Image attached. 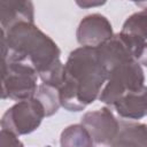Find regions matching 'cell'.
Returning a JSON list of instances; mask_svg holds the SVG:
<instances>
[{
	"label": "cell",
	"mask_w": 147,
	"mask_h": 147,
	"mask_svg": "<svg viewBox=\"0 0 147 147\" xmlns=\"http://www.w3.org/2000/svg\"><path fill=\"white\" fill-rule=\"evenodd\" d=\"M2 60L31 64L42 83L59 87L63 79L64 64L55 41L33 22L21 21L2 30Z\"/></svg>",
	"instance_id": "cell-1"
},
{
	"label": "cell",
	"mask_w": 147,
	"mask_h": 147,
	"mask_svg": "<svg viewBox=\"0 0 147 147\" xmlns=\"http://www.w3.org/2000/svg\"><path fill=\"white\" fill-rule=\"evenodd\" d=\"M46 116L42 103L36 98L18 101L2 115L0 121L1 129L14 132L17 136L33 132Z\"/></svg>",
	"instance_id": "cell-5"
},
{
	"label": "cell",
	"mask_w": 147,
	"mask_h": 147,
	"mask_svg": "<svg viewBox=\"0 0 147 147\" xmlns=\"http://www.w3.org/2000/svg\"><path fill=\"white\" fill-rule=\"evenodd\" d=\"M1 98L22 101L36 95L38 72L26 62L2 60Z\"/></svg>",
	"instance_id": "cell-3"
},
{
	"label": "cell",
	"mask_w": 147,
	"mask_h": 147,
	"mask_svg": "<svg viewBox=\"0 0 147 147\" xmlns=\"http://www.w3.org/2000/svg\"><path fill=\"white\" fill-rule=\"evenodd\" d=\"M108 70L101 63L96 47L82 46L74 49L64 64L59 88L61 106L69 111H80L99 98L107 82Z\"/></svg>",
	"instance_id": "cell-2"
},
{
	"label": "cell",
	"mask_w": 147,
	"mask_h": 147,
	"mask_svg": "<svg viewBox=\"0 0 147 147\" xmlns=\"http://www.w3.org/2000/svg\"><path fill=\"white\" fill-rule=\"evenodd\" d=\"M21 21H34L32 0H0V23L2 30Z\"/></svg>",
	"instance_id": "cell-9"
},
{
	"label": "cell",
	"mask_w": 147,
	"mask_h": 147,
	"mask_svg": "<svg viewBox=\"0 0 147 147\" xmlns=\"http://www.w3.org/2000/svg\"><path fill=\"white\" fill-rule=\"evenodd\" d=\"M34 96L42 103L46 111V116L54 115L61 106L59 88L55 86L42 83L38 86V90Z\"/></svg>",
	"instance_id": "cell-13"
},
{
	"label": "cell",
	"mask_w": 147,
	"mask_h": 147,
	"mask_svg": "<svg viewBox=\"0 0 147 147\" xmlns=\"http://www.w3.org/2000/svg\"><path fill=\"white\" fill-rule=\"evenodd\" d=\"M127 34V33H126ZM132 44V53L133 59L140 64L147 67V41L139 37H134L129 34Z\"/></svg>",
	"instance_id": "cell-15"
},
{
	"label": "cell",
	"mask_w": 147,
	"mask_h": 147,
	"mask_svg": "<svg viewBox=\"0 0 147 147\" xmlns=\"http://www.w3.org/2000/svg\"><path fill=\"white\" fill-rule=\"evenodd\" d=\"M18 136L11 131L6 129H1L0 131V145L1 146H23V144L18 140Z\"/></svg>",
	"instance_id": "cell-16"
},
{
	"label": "cell",
	"mask_w": 147,
	"mask_h": 147,
	"mask_svg": "<svg viewBox=\"0 0 147 147\" xmlns=\"http://www.w3.org/2000/svg\"><path fill=\"white\" fill-rule=\"evenodd\" d=\"M145 75L137 61H129L113 68L107 78V84L100 92L99 100L114 106L123 95L137 91L144 86Z\"/></svg>",
	"instance_id": "cell-4"
},
{
	"label": "cell",
	"mask_w": 147,
	"mask_h": 147,
	"mask_svg": "<svg viewBox=\"0 0 147 147\" xmlns=\"http://www.w3.org/2000/svg\"><path fill=\"white\" fill-rule=\"evenodd\" d=\"M101 63L109 71L118 64L129 61H136L132 53V44L129 34L119 32L113 34L108 40L96 47Z\"/></svg>",
	"instance_id": "cell-7"
},
{
	"label": "cell",
	"mask_w": 147,
	"mask_h": 147,
	"mask_svg": "<svg viewBox=\"0 0 147 147\" xmlns=\"http://www.w3.org/2000/svg\"><path fill=\"white\" fill-rule=\"evenodd\" d=\"M60 144L63 147H92L94 141L87 129L80 123L65 127L61 133Z\"/></svg>",
	"instance_id": "cell-12"
},
{
	"label": "cell",
	"mask_w": 147,
	"mask_h": 147,
	"mask_svg": "<svg viewBox=\"0 0 147 147\" xmlns=\"http://www.w3.org/2000/svg\"><path fill=\"white\" fill-rule=\"evenodd\" d=\"M113 28L108 18L101 14H91L85 16L76 32L77 41L82 46L98 47L113 36Z\"/></svg>",
	"instance_id": "cell-8"
},
{
	"label": "cell",
	"mask_w": 147,
	"mask_h": 147,
	"mask_svg": "<svg viewBox=\"0 0 147 147\" xmlns=\"http://www.w3.org/2000/svg\"><path fill=\"white\" fill-rule=\"evenodd\" d=\"M110 146H147V125L138 122L119 121L117 136Z\"/></svg>",
	"instance_id": "cell-11"
},
{
	"label": "cell",
	"mask_w": 147,
	"mask_h": 147,
	"mask_svg": "<svg viewBox=\"0 0 147 147\" xmlns=\"http://www.w3.org/2000/svg\"><path fill=\"white\" fill-rule=\"evenodd\" d=\"M129 1H132L133 3H136L141 8H145V9L147 8V0H129Z\"/></svg>",
	"instance_id": "cell-18"
},
{
	"label": "cell",
	"mask_w": 147,
	"mask_h": 147,
	"mask_svg": "<svg viewBox=\"0 0 147 147\" xmlns=\"http://www.w3.org/2000/svg\"><path fill=\"white\" fill-rule=\"evenodd\" d=\"M117 114L127 119H140L147 116V86L123 95L114 105Z\"/></svg>",
	"instance_id": "cell-10"
},
{
	"label": "cell",
	"mask_w": 147,
	"mask_h": 147,
	"mask_svg": "<svg viewBox=\"0 0 147 147\" xmlns=\"http://www.w3.org/2000/svg\"><path fill=\"white\" fill-rule=\"evenodd\" d=\"M122 32L147 40V8L129 16L123 24Z\"/></svg>",
	"instance_id": "cell-14"
},
{
	"label": "cell",
	"mask_w": 147,
	"mask_h": 147,
	"mask_svg": "<svg viewBox=\"0 0 147 147\" xmlns=\"http://www.w3.org/2000/svg\"><path fill=\"white\" fill-rule=\"evenodd\" d=\"M80 123L87 129L96 145L110 146L119 127V121L115 118L111 110L107 107L87 111L83 115Z\"/></svg>",
	"instance_id": "cell-6"
},
{
	"label": "cell",
	"mask_w": 147,
	"mask_h": 147,
	"mask_svg": "<svg viewBox=\"0 0 147 147\" xmlns=\"http://www.w3.org/2000/svg\"><path fill=\"white\" fill-rule=\"evenodd\" d=\"M75 2L77 3L78 7L80 8H93V7H100L103 6L107 0H75Z\"/></svg>",
	"instance_id": "cell-17"
}]
</instances>
